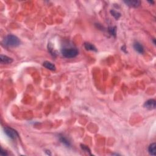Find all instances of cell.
Wrapping results in <instances>:
<instances>
[{
  "label": "cell",
  "mask_w": 156,
  "mask_h": 156,
  "mask_svg": "<svg viewBox=\"0 0 156 156\" xmlns=\"http://www.w3.org/2000/svg\"><path fill=\"white\" fill-rule=\"evenodd\" d=\"M1 156H5L8 155V154H7V152L6 151L4 150L2 148H1Z\"/></svg>",
  "instance_id": "15"
},
{
  "label": "cell",
  "mask_w": 156,
  "mask_h": 156,
  "mask_svg": "<svg viewBox=\"0 0 156 156\" xmlns=\"http://www.w3.org/2000/svg\"><path fill=\"white\" fill-rule=\"evenodd\" d=\"M80 146H81V148L84 151H85V152H87V153H89L90 154H91V152H90V150L89 148H88V146H85V145H80Z\"/></svg>",
  "instance_id": "14"
},
{
  "label": "cell",
  "mask_w": 156,
  "mask_h": 156,
  "mask_svg": "<svg viewBox=\"0 0 156 156\" xmlns=\"http://www.w3.org/2000/svg\"><path fill=\"white\" fill-rule=\"evenodd\" d=\"M46 153L47 154H48V155H51V153H50V151H46Z\"/></svg>",
  "instance_id": "16"
},
{
  "label": "cell",
  "mask_w": 156,
  "mask_h": 156,
  "mask_svg": "<svg viewBox=\"0 0 156 156\" xmlns=\"http://www.w3.org/2000/svg\"><path fill=\"white\" fill-rule=\"evenodd\" d=\"M148 2H150V3H151V4H154V1H148Z\"/></svg>",
  "instance_id": "17"
},
{
  "label": "cell",
  "mask_w": 156,
  "mask_h": 156,
  "mask_svg": "<svg viewBox=\"0 0 156 156\" xmlns=\"http://www.w3.org/2000/svg\"><path fill=\"white\" fill-rule=\"evenodd\" d=\"M156 143H152L151 145H150L148 148V151L149 153L152 156H156Z\"/></svg>",
  "instance_id": "10"
},
{
  "label": "cell",
  "mask_w": 156,
  "mask_h": 156,
  "mask_svg": "<svg viewBox=\"0 0 156 156\" xmlns=\"http://www.w3.org/2000/svg\"><path fill=\"white\" fill-rule=\"evenodd\" d=\"M134 46V49H135L137 52H138V53H140V54L143 53L144 48H143V46L141 45L140 43L135 42L134 43V46Z\"/></svg>",
  "instance_id": "6"
},
{
  "label": "cell",
  "mask_w": 156,
  "mask_h": 156,
  "mask_svg": "<svg viewBox=\"0 0 156 156\" xmlns=\"http://www.w3.org/2000/svg\"><path fill=\"white\" fill-rule=\"evenodd\" d=\"M62 54L67 58H73L78 56V51L75 48H64L62 50Z\"/></svg>",
  "instance_id": "2"
},
{
  "label": "cell",
  "mask_w": 156,
  "mask_h": 156,
  "mask_svg": "<svg viewBox=\"0 0 156 156\" xmlns=\"http://www.w3.org/2000/svg\"><path fill=\"white\" fill-rule=\"evenodd\" d=\"M111 13L112 15L114 16V17H115V18L116 20H118V18H119V17H121L120 13L118 12L115 11V10H111Z\"/></svg>",
  "instance_id": "12"
},
{
  "label": "cell",
  "mask_w": 156,
  "mask_h": 156,
  "mask_svg": "<svg viewBox=\"0 0 156 156\" xmlns=\"http://www.w3.org/2000/svg\"><path fill=\"white\" fill-rule=\"evenodd\" d=\"M4 130L5 134L10 139H16V138L18 137V134L16 130H15L13 129L10 128L9 127H4Z\"/></svg>",
  "instance_id": "3"
},
{
  "label": "cell",
  "mask_w": 156,
  "mask_h": 156,
  "mask_svg": "<svg viewBox=\"0 0 156 156\" xmlns=\"http://www.w3.org/2000/svg\"><path fill=\"white\" fill-rule=\"evenodd\" d=\"M144 107L148 110L155 109L156 107V102L154 99H150L147 101L144 104Z\"/></svg>",
  "instance_id": "4"
},
{
  "label": "cell",
  "mask_w": 156,
  "mask_h": 156,
  "mask_svg": "<svg viewBox=\"0 0 156 156\" xmlns=\"http://www.w3.org/2000/svg\"><path fill=\"white\" fill-rule=\"evenodd\" d=\"M43 65L44 67H45V68H46L47 69L49 70H52V71H54V70H56V66H55L54 64H52L51 62H48V61H46L45 62H43Z\"/></svg>",
  "instance_id": "8"
},
{
  "label": "cell",
  "mask_w": 156,
  "mask_h": 156,
  "mask_svg": "<svg viewBox=\"0 0 156 156\" xmlns=\"http://www.w3.org/2000/svg\"><path fill=\"white\" fill-rule=\"evenodd\" d=\"M0 60L2 64H10L13 62V59L10 57H7L6 56H3V55H1L0 56Z\"/></svg>",
  "instance_id": "7"
},
{
  "label": "cell",
  "mask_w": 156,
  "mask_h": 156,
  "mask_svg": "<svg viewBox=\"0 0 156 156\" xmlns=\"http://www.w3.org/2000/svg\"><path fill=\"white\" fill-rule=\"evenodd\" d=\"M124 2L128 6L132 7H138L140 5V1H138V0H135V1H124Z\"/></svg>",
  "instance_id": "5"
},
{
  "label": "cell",
  "mask_w": 156,
  "mask_h": 156,
  "mask_svg": "<svg viewBox=\"0 0 156 156\" xmlns=\"http://www.w3.org/2000/svg\"><path fill=\"white\" fill-rule=\"evenodd\" d=\"M3 43L7 46L15 47L20 45V41L19 39L13 35H8L4 39Z\"/></svg>",
  "instance_id": "1"
},
{
  "label": "cell",
  "mask_w": 156,
  "mask_h": 156,
  "mask_svg": "<svg viewBox=\"0 0 156 156\" xmlns=\"http://www.w3.org/2000/svg\"><path fill=\"white\" fill-rule=\"evenodd\" d=\"M109 32L112 36H116V28L115 27H110L109 28Z\"/></svg>",
  "instance_id": "13"
},
{
  "label": "cell",
  "mask_w": 156,
  "mask_h": 156,
  "mask_svg": "<svg viewBox=\"0 0 156 156\" xmlns=\"http://www.w3.org/2000/svg\"><path fill=\"white\" fill-rule=\"evenodd\" d=\"M84 47L88 51H97L96 47L95 46L92 44L90 43L86 42L84 43Z\"/></svg>",
  "instance_id": "9"
},
{
  "label": "cell",
  "mask_w": 156,
  "mask_h": 156,
  "mask_svg": "<svg viewBox=\"0 0 156 156\" xmlns=\"http://www.w3.org/2000/svg\"><path fill=\"white\" fill-rule=\"evenodd\" d=\"M59 140H60V142L62 143H64V145H66L67 146H70V143L69 141L64 136H60L59 137Z\"/></svg>",
  "instance_id": "11"
}]
</instances>
